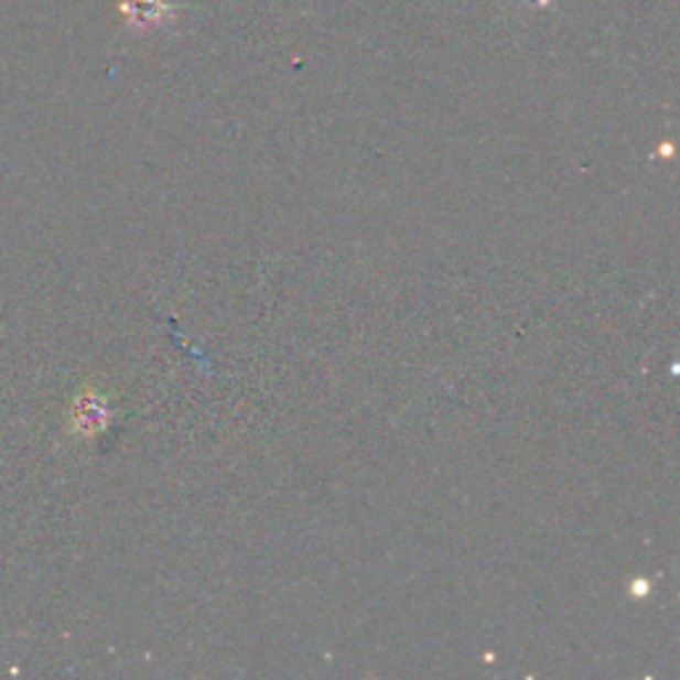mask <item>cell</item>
<instances>
[{
    "mask_svg": "<svg viewBox=\"0 0 680 680\" xmlns=\"http://www.w3.org/2000/svg\"><path fill=\"white\" fill-rule=\"evenodd\" d=\"M73 423L80 433H96L107 429L109 423V407L107 401L96 393H83L73 407Z\"/></svg>",
    "mask_w": 680,
    "mask_h": 680,
    "instance_id": "6da1fadb",
    "label": "cell"
}]
</instances>
